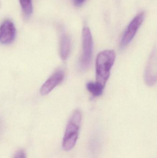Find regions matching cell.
I'll return each mask as SVG.
<instances>
[{"label":"cell","instance_id":"cell-9","mask_svg":"<svg viewBox=\"0 0 157 158\" xmlns=\"http://www.w3.org/2000/svg\"><path fill=\"white\" fill-rule=\"evenodd\" d=\"M86 88L93 96L97 97L102 94L105 87L96 82H88L87 83Z\"/></svg>","mask_w":157,"mask_h":158},{"label":"cell","instance_id":"cell-1","mask_svg":"<svg viewBox=\"0 0 157 158\" xmlns=\"http://www.w3.org/2000/svg\"><path fill=\"white\" fill-rule=\"evenodd\" d=\"M115 59L116 54L113 50H105L97 55L96 62V82L105 87Z\"/></svg>","mask_w":157,"mask_h":158},{"label":"cell","instance_id":"cell-8","mask_svg":"<svg viewBox=\"0 0 157 158\" xmlns=\"http://www.w3.org/2000/svg\"><path fill=\"white\" fill-rule=\"evenodd\" d=\"M71 49V38L68 34L62 33L60 42V55L62 60H65L68 58Z\"/></svg>","mask_w":157,"mask_h":158},{"label":"cell","instance_id":"cell-11","mask_svg":"<svg viewBox=\"0 0 157 158\" xmlns=\"http://www.w3.org/2000/svg\"><path fill=\"white\" fill-rule=\"evenodd\" d=\"M14 158H26V156L25 151L20 150L16 153Z\"/></svg>","mask_w":157,"mask_h":158},{"label":"cell","instance_id":"cell-7","mask_svg":"<svg viewBox=\"0 0 157 158\" xmlns=\"http://www.w3.org/2000/svg\"><path fill=\"white\" fill-rule=\"evenodd\" d=\"M16 29L14 23L9 20L5 21L0 27V43L9 44L14 40Z\"/></svg>","mask_w":157,"mask_h":158},{"label":"cell","instance_id":"cell-5","mask_svg":"<svg viewBox=\"0 0 157 158\" xmlns=\"http://www.w3.org/2000/svg\"><path fill=\"white\" fill-rule=\"evenodd\" d=\"M157 52L156 49L153 50L145 71L144 80L146 83L149 86L155 85L157 81Z\"/></svg>","mask_w":157,"mask_h":158},{"label":"cell","instance_id":"cell-4","mask_svg":"<svg viewBox=\"0 0 157 158\" xmlns=\"http://www.w3.org/2000/svg\"><path fill=\"white\" fill-rule=\"evenodd\" d=\"M144 18V12H141L135 17L128 25L121 41L120 47L121 49L125 48L132 40L143 23Z\"/></svg>","mask_w":157,"mask_h":158},{"label":"cell","instance_id":"cell-6","mask_svg":"<svg viewBox=\"0 0 157 158\" xmlns=\"http://www.w3.org/2000/svg\"><path fill=\"white\" fill-rule=\"evenodd\" d=\"M65 73L63 70L59 69L55 71L41 86V94L42 95L48 94L63 81Z\"/></svg>","mask_w":157,"mask_h":158},{"label":"cell","instance_id":"cell-3","mask_svg":"<svg viewBox=\"0 0 157 158\" xmlns=\"http://www.w3.org/2000/svg\"><path fill=\"white\" fill-rule=\"evenodd\" d=\"M82 45L83 52L79 62V66L81 70L84 71L90 65L93 49L92 34L88 27H84L82 31Z\"/></svg>","mask_w":157,"mask_h":158},{"label":"cell","instance_id":"cell-12","mask_svg":"<svg viewBox=\"0 0 157 158\" xmlns=\"http://www.w3.org/2000/svg\"><path fill=\"white\" fill-rule=\"evenodd\" d=\"M86 0H73L74 4L76 6H79L83 4Z\"/></svg>","mask_w":157,"mask_h":158},{"label":"cell","instance_id":"cell-10","mask_svg":"<svg viewBox=\"0 0 157 158\" xmlns=\"http://www.w3.org/2000/svg\"><path fill=\"white\" fill-rule=\"evenodd\" d=\"M23 12L27 16L30 15L33 11L31 0H19Z\"/></svg>","mask_w":157,"mask_h":158},{"label":"cell","instance_id":"cell-2","mask_svg":"<svg viewBox=\"0 0 157 158\" xmlns=\"http://www.w3.org/2000/svg\"><path fill=\"white\" fill-rule=\"evenodd\" d=\"M82 119L80 111L77 110H75L67 123L63 139L62 147L65 151H70L75 145L78 139Z\"/></svg>","mask_w":157,"mask_h":158}]
</instances>
